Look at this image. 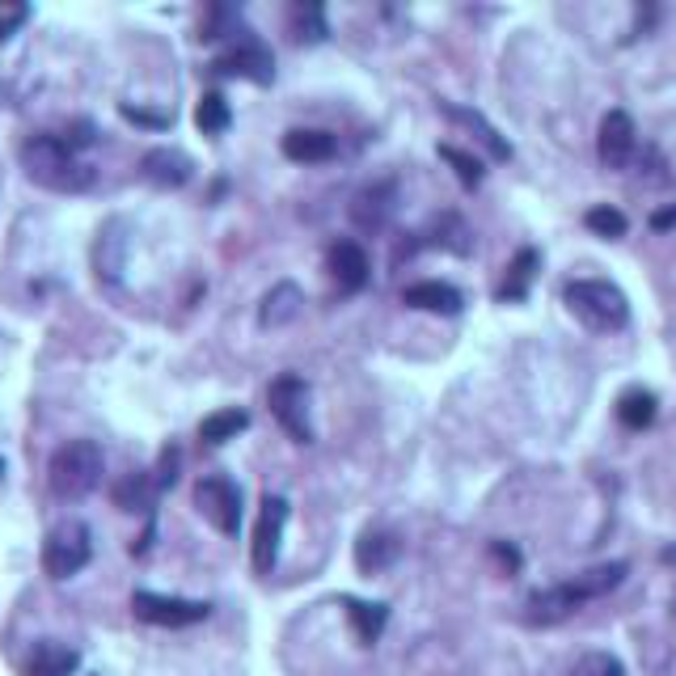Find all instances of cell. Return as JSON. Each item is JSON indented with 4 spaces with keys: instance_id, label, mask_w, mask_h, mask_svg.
<instances>
[{
    "instance_id": "obj_2",
    "label": "cell",
    "mask_w": 676,
    "mask_h": 676,
    "mask_svg": "<svg viewBox=\"0 0 676 676\" xmlns=\"http://www.w3.org/2000/svg\"><path fill=\"white\" fill-rule=\"evenodd\" d=\"M22 169L34 187L55 194H85L97 182L94 166L81 161L64 136H30L22 145Z\"/></svg>"
},
{
    "instance_id": "obj_30",
    "label": "cell",
    "mask_w": 676,
    "mask_h": 676,
    "mask_svg": "<svg viewBox=\"0 0 676 676\" xmlns=\"http://www.w3.org/2000/svg\"><path fill=\"white\" fill-rule=\"evenodd\" d=\"M583 224H588L596 237H604V242H617V237H626V229H630L626 212H617V208H609V203H601V208H588Z\"/></svg>"
},
{
    "instance_id": "obj_29",
    "label": "cell",
    "mask_w": 676,
    "mask_h": 676,
    "mask_svg": "<svg viewBox=\"0 0 676 676\" xmlns=\"http://www.w3.org/2000/svg\"><path fill=\"white\" fill-rule=\"evenodd\" d=\"M432 245H440V250H453V254H469V224L457 216V212H444V216H435L432 224Z\"/></svg>"
},
{
    "instance_id": "obj_19",
    "label": "cell",
    "mask_w": 676,
    "mask_h": 676,
    "mask_svg": "<svg viewBox=\"0 0 676 676\" xmlns=\"http://www.w3.org/2000/svg\"><path fill=\"white\" fill-rule=\"evenodd\" d=\"M300 305H305V292L296 288L292 279H284V284H275V288L263 296V305H258V326H263V330L288 326L292 317L300 314Z\"/></svg>"
},
{
    "instance_id": "obj_15",
    "label": "cell",
    "mask_w": 676,
    "mask_h": 676,
    "mask_svg": "<svg viewBox=\"0 0 676 676\" xmlns=\"http://www.w3.org/2000/svg\"><path fill=\"white\" fill-rule=\"evenodd\" d=\"M338 140L321 127H296L284 136V157L296 166H321V161H335Z\"/></svg>"
},
{
    "instance_id": "obj_33",
    "label": "cell",
    "mask_w": 676,
    "mask_h": 676,
    "mask_svg": "<svg viewBox=\"0 0 676 676\" xmlns=\"http://www.w3.org/2000/svg\"><path fill=\"white\" fill-rule=\"evenodd\" d=\"M178 465H182L178 444H166V448H161V461H157V469H152V483H157V490H169V486L178 483Z\"/></svg>"
},
{
    "instance_id": "obj_21",
    "label": "cell",
    "mask_w": 676,
    "mask_h": 676,
    "mask_svg": "<svg viewBox=\"0 0 676 676\" xmlns=\"http://www.w3.org/2000/svg\"><path fill=\"white\" fill-rule=\"evenodd\" d=\"M123 263H127V233H123L119 220H110L94 245V266L102 279H119Z\"/></svg>"
},
{
    "instance_id": "obj_1",
    "label": "cell",
    "mask_w": 676,
    "mask_h": 676,
    "mask_svg": "<svg viewBox=\"0 0 676 676\" xmlns=\"http://www.w3.org/2000/svg\"><path fill=\"white\" fill-rule=\"evenodd\" d=\"M626 571H630L626 562H604V567H592V571L575 575V580L541 588V592H532L529 601H525V622L529 626H558V622H567L588 601L609 596L617 583L626 580Z\"/></svg>"
},
{
    "instance_id": "obj_34",
    "label": "cell",
    "mask_w": 676,
    "mask_h": 676,
    "mask_svg": "<svg viewBox=\"0 0 676 676\" xmlns=\"http://www.w3.org/2000/svg\"><path fill=\"white\" fill-rule=\"evenodd\" d=\"M30 18V4H0V39H9Z\"/></svg>"
},
{
    "instance_id": "obj_11",
    "label": "cell",
    "mask_w": 676,
    "mask_h": 676,
    "mask_svg": "<svg viewBox=\"0 0 676 676\" xmlns=\"http://www.w3.org/2000/svg\"><path fill=\"white\" fill-rule=\"evenodd\" d=\"M596 152H601L604 169H626L638 152V131L626 110H609L601 119V136H596Z\"/></svg>"
},
{
    "instance_id": "obj_32",
    "label": "cell",
    "mask_w": 676,
    "mask_h": 676,
    "mask_svg": "<svg viewBox=\"0 0 676 676\" xmlns=\"http://www.w3.org/2000/svg\"><path fill=\"white\" fill-rule=\"evenodd\" d=\"M575 676H626V668H622V659L609 652H592L583 655L580 664H575Z\"/></svg>"
},
{
    "instance_id": "obj_26",
    "label": "cell",
    "mask_w": 676,
    "mask_h": 676,
    "mask_svg": "<svg viewBox=\"0 0 676 676\" xmlns=\"http://www.w3.org/2000/svg\"><path fill=\"white\" fill-rule=\"evenodd\" d=\"M347 617H351V626H356V634H360L363 647H372L377 638H381V630H385L389 622V609L385 604H372V601H347Z\"/></svg>"
},
{
    "instance_id": "obj_6",
    "label": "cell",
    "mask_w": 676,
    "mask_h": 676,
    "mask_svg": "<svg viewBox=\"0 0 676 676\" xmlns=\"http://www.w3.org/2000/svg\"><path fill=\"white\" fill-rule=\"evenodd\" d=\"M94 558V532L81 520H60L43 541V571L51 580H73Z\"/></svg>"
},
{
    "instance_id": "obj_23",
    "label": "cell",
    "mask_w": 676,
    "mask_h": 676,
    "mask_svg": "<svg viewBox=\"0 0 676 676\" xmlns=\"http://www.w3.org/2000/svg\"><path fill=\"white\" fill-rule=\"evenodd\" d=\"M115 504L123 507V511H152V504H157V483H152V474H123L119 483H115Z\"/></svg>"
},
{
    "instance_id": "obj_16",
    "label": "cell",
    "mask_w": 676,
    "mask_h": 676,
    "mask_svg": "<svg viewBox=\"0 0 676 676\" xmlns=\"http://www.w3.org/2000/svg\"><path fill=\"white\" fill-rule=\"evenodd\" d=\"M398 558H402V541L389 529H368L356 541V567H360L363 575H381Z\"/></svg>"
},
{
    "instance_id": "obj_25",
    "label": "cell",
    "mask_w": 676,
    "mask_h": 676,
    "mask_svg": "<svg viewBox=\"0 0 676 676\" xmlns=\"http://www.w3.org/2000/svg\"><path fill=\"white\" fill-rule=\"evenodd\" d=\"M655 411H659V406H655L652 389H626V393L617 398V419H622V427H630V432L652 427Z\"/></svg>"
},
{
    "instance_id": "obj_22",
    "label": "cell",
    "mask_w": 676,
    "mask_h": 676,
    "mask_svg": "<svg viewBox=\"0 0 676 676\" xmlns=\"http://www.w3.org/2000/svg\"><path fill=\"white\" fill-rule=\"evenodd\" d=\"M330 39V22H326V9L314 0H296L292 4V43L309 47V43H326Z\"/></svg>"
},
{
    "instance_id": "obj_27",
    "label": "cell",
    "mask_w": 676,
    "mask_h": 676,
    "mask_svg": "<svg viewBox=\"0 0 676 676\" xmlns=\"http://www.w3.org/2000/svg\"><path fill=\"white\" fill-rule=\"evenodd\" d=\"M537 266H541V254H537V250H520L516 263L507 266V284L499 288V300H525V296H529L532 275H537Z\"/></svg>"
},
{
    "instance_id": "obj_9",
    "label": "cell",
    "mask_w": 676,
    "mask_h": 676,
    "mask_svg": "<svg viewBox=\"0 0 676 676\" xmlns=\"http://www.w3.org/2000/svg\"><path fill=\"white\" fill-rule=\"evenodd\" d=\"M131 613L145 622V626H166V630H182L194 626L212 613L208 601H182V596H161V592H136L131 596Z\"/></svg>"
},
{
    "instance_id": "obj_7",
    "label": "cell",
    "mask_w": 676,
    "mask_h": 676,
    "mask_svg": "<svg viewBox=\"0 0 676 676\" xmlns=\"http://www.w3.org/2000/svg\"><path fill=\"white\" fill-rule=\"evenodd\" d=\"M194 507L203 511V520H212L224 537L242 532V490L224 474H208L194 483Z\"/></svg>"
},
{
    "instance_id": "obj_35",
    "label": "cell",
    "mask_w": 676,
    "mask_h": 676,
    "mask_svg": "<svg viewBox=\"0 0 676 676\" xmlns=\"http://www.w3.org/2000/svg\"><path fill=\"white\" fill-rule=\"evenodd\" d=\"M123 115L131 123H145V127H169V115H152V110H136L131 102H123Z\"/></svg>"
},
{
    "instance_id": "obj_12",
    "label": "cell",
    "mask_w": 676,
    "mask_h": 676,
    "mask_svg": "<svg viewBox=\"0 0 676 676\" xmlns=\"http://www.w3.org/2000/svg\"><path fill=\"white\" fill-rule=\"evenodd\" d=\"M393 212H398V182H393V178L368 182V187H363V191L351 199V208H347V216L356 220L360 229H368V233L385 229Z\"/></svg>"
},
{
    "instance_id": "obj_24",
    "label": "cell",
    "mask_w": 676,
    "mask_h": 676,
    "mask_svg": "<svg viewBox=\"0 0 676 676\" xmlns=\"http://www.w3.org/2000/svg\"><path fill=\"white\" fill-rule=\"evenodd\" d=\"M250 427V411L242 406H224V411L208 414L203 423H199V440L203 444H229L233 435H242Z\"/></svg>"
},
{
    "instance_id": "obj_17",
    "label": "cell",
    "mask_w": 676,
    "mask_h": 676,
    "mask_svg": "<svg viewBox=\"0 0 676 676\" xmlns=\"http://www.w3.org/2000/svg\"><path fill=\"white\" fill-rule=\"evenodd\" d=\"M76 664H81V655H76L73 647L43 638V643H34V647H30L22 673L25 676H73Z\"/></svg>"
},
{
    "instance_id": "obj_20",
    "label": "cell",
    "mask_w": 676,
    "mask_h": 676,
    "mask_svg": "<svg viewBox=\"0 0 676 676\" xmlns=\"http://www.w3.org/2000/svg\"><path fill=\"white\" fill-rule=\"evenodd\" d=\"M440 115H444L448 123H461V127H469V131H474V136L483 140V148L490 152V157H495V161H507V157H511V145H507L504 136H499V131H495V127H490V123H486L483 115H478V110L444 102V106H440Z\"/></svg>"
},
{
    "instance_id": "obj_4",
    "label": "cell",
    "mask_w": 676,
    "mask_h": 676,
    "mask_svg": "<svg viewBox=\"0 0 676 676\" xmlns=\"http://www.w3.org/2000/svg\"><path fill=\"white\" fill-rule=\"evenodd\" d=\"M562 300L596 335H613V330H622L630 321L626 292L617 288V284H609V279H571L562 288Z\"/></svg>"
},
{
    "instance_id": "obj_13",
    "label": "cell",
    "mask_w": 676,
    "mask_h": 676,
    "mask_svg": "<svg viewBox=\"0 0 676 676\" xmlns=\"http://www.w3.org/2000/svg\"><path fill=\"white\" fill-rule=\"evenodd\" d=\"M326 271H330V279L338 284V292H360L368 284V275H372V263H368V250L360 242H335L326 250Z\"/></svg>"
},
{
    "instance_id": "obj_18",
    "label": "cell",
    "mask_w": 676,
    "mask_h": 676,
    "mask_svg": "<svg viewBox=\"0 0 676 676\" xmlns=\"http://www.w3.org/2000/svg\"><path fill=\"white\" fill-rule=\"evenodd\" d=\"M402 300H406L411 309H427V314H444V317L461 314V305H465V296H461L453 284H444V279H423V284H411Z\"/></svg>"
},
{
    "instance_id": "obj_37",
    "label": "cell",
    "mask_w": 676,
    "mask_h": 676,
    "mask_svg": "<svg viewBox=\"0 0 676 676\" xmlns=\"http://www.w3.org/2000/svg\"><path fill=\"white\" fill-rule=\"evenodd\" d=\"M490 550H495V558H499V562H504V567H511V571H516V567H520V550H511V546H504V541H495V546H490Z\"/></svg>"
},
{
    "instance_id": "obj_36",
    "label": "cell",
    "mask_w": 676,
    "mask_h": 676,
    "mask_svg": "<svg viewBox=\"0 0 676 676\" xmlns=\"http://www.w3.org/2000/svg\"><path fill=\"white\" fill-rule=\"evenodd\" d=\"M652 229H655V233H668V229H676V203H668V208H655Z\"/></svg>"
},
{
    "instance_id": "obj_31",
    "label": "cell",
    "mask_w": 676,
    "mask_h": 676,
    "mask_svg": "<svg viewBox=\"0 0 676 676\" xmlns=\"http://www.w3.org/2000/svg\"><path fill=\"white\" fill-rule=\"evenodd\" d=\"M440 157H444V161H448V166L457 169V178H461V187H469V191H474V187H478V182H483V161H478V157H469V152H461L457 145H440Z\"/></svg>"
},
{
    "instance_id": "obj_3",
    "label": "cell",
    "mask_w": 676,
    "mask_h": 676,
    "mask_svg": "<svg viewBox=\"0 0 676 676\" xmlns=\"http://www.w3.org/2000/svg\"><path fill=\"white\" fill-rule=\"evenodd\" d=\"M102 474H106V457L94 440H68L51 453L47 465V486L55 499L64 504H76V499H89L97 486H102Z\"/></svg>"
},
{
    "instance_id": "obj_8",
    "label": "cell",
    "mask_w": 676,
    "mask_h": 676,
    "mask_svg": "<svg viewBox=\"0 0 676 676\" xmlns=\"http://www.w3.org/2000/svg\"><path fill=\"white\" fill-rule=\"evenodd\" d=\"M216 73L245 76V81H254V85H271V81H275V55H271V47L245 25L242 34H237V39L224 47V55L216 60Z\"/></svg>"
},
{
    "instance_id": "obj_10",
    "label": "cell",
    "mask_w": 676,
    "mask_h": 676,
    "mask_svg": "<svg viewBox=\"0 0 676 676\" xmlns=\"http://www.w3.org/2000/svg\"><path fill=\"white\" fill-rule=\"evenodd\" d=\"M284 525H288V499L266 495L254 520V537H250V554H254V571L271 575L275 558H279V541H284Z\"/></svg>"
},
{
    "instance_id": "obj_5",
    "label": "cell",
    "mask_w": 676,
    "mask_h": 676,
    "mask_svg": "<svg viewBox=\"0 0 676 676\" xmlns=\"http://www.w3.org/2000/svg\"><path fill=\"white\" fill-rule=\"evenodd\" d=\"M266 402H271L275 423H279L296 444H309V440H314V423H309V414H314V393H309V381H305V377H296V372L275 377L271 389H266Z\"/></svg>"
},
{
    "instance_id": "obj_28",
    "label": "cell",
    "mask_w": 676,
    "mask_h": 676,
    "mask_svg": "<svg viewBox=\"0 0 676 676\" xmlns=\"http://www.w3.org/2000/svg\"><path fill=\"white\" fill-rule=\"evenodd\" d=\"M194 127H199L203 136H224V131L233 127V110H229L224 94H203V97H199V110H194Z\"/></svg>"
},
{
    "instance_id": "obj_14",
    "label": "cell",
    "mask_w": 676,
    "mask_h": 676,
    "mask_svg": "<svg viewBox=\"0 0 676 676\" xmlns=\"http://www.w3.org/2000/svg\"><path fill=\"white\" fill-rule=\"evenodd\" d=\"M140 173H145V182L161 187V191H178V187L191 182L194 161L182 148H148L145 161H140Z\"/></svg>"
}]
</instances>
